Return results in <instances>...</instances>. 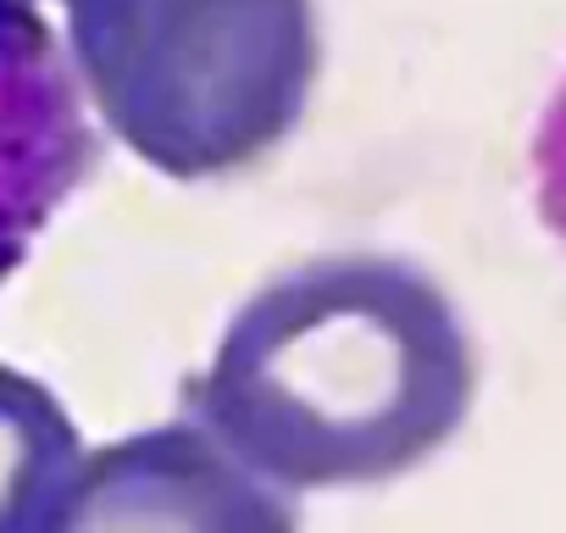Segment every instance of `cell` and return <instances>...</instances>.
<instances>
[{
    "label": "cell",
    "instance_id": "6da1fadb",
    "mask_svg": "<svg viewBox=\"0 0 566 533\" xmlns=\"http://www.w3.org/2000/svg\"><path fill=\"white\" fill-rule=\"evenodd\" d=\"M472 345L433 279L328 255L244 301L189 411L277 489H367L422 467L472 411Z\"/></svg>",
    "mask_w": 566,
    "mask_h": 533
},
{
    "label": "cell",
    "instance_id": "7a4b0ae2",
    "mask_svg": "<svg viewBox=\"0 0 566 533\" xmlns=\"http://www.w3.org/2000/svg\"><path fill=\"white\" fill-rule=\"evenodd\" d=\"M106 128L172 178H222L290 134L317 84L312 0H67Z\"/></svg>",
    "mask_w": 566,
    "mask_h": 533
},
{
    "label": "cell",
    "instance_id": "3957f363",
    "mask_svg": "<svg viewBox=\"0 0 566 533\" xmlns=\"http://www.w3.org/2000/svg\"><path fill=\"white\" fill-rule=\"evenodd\" d=\"M290 489L261 478L206 422H172L84 456L67 527H295Z\"/></svg>",
    "mask_w": 566,
    "mask_h": 533
},
{
    "label": "cell",
    "instance_id": "277c9868",
    "mask_svg": "<svg viewBox=\"0 0 566 533\" xmlns=\"http://www.w3.org/2000/svg\"><path fill=\"white\" fill-rule=\"evenodd\" d=\"M67 56L34 0H0V284L95 167Z\"/></svg>",
    "mask_w": 566,
    "mask_h": 533
},
{
    "label": "cell",
    "instance_id": "5b68a950",
    "mask_svg": "<svg viewBox=\"0 0 566 533\" xmlns=\"http://www.w3.org/2000/svg\"><path fill=\"white\" fill-rule=\"evenodd\" d=\"M84 445L56 395L0 367V533L67 527Z\"/></svg>",
    "mask_w": 566,
    "mask_h": 533
}]
</instances>
